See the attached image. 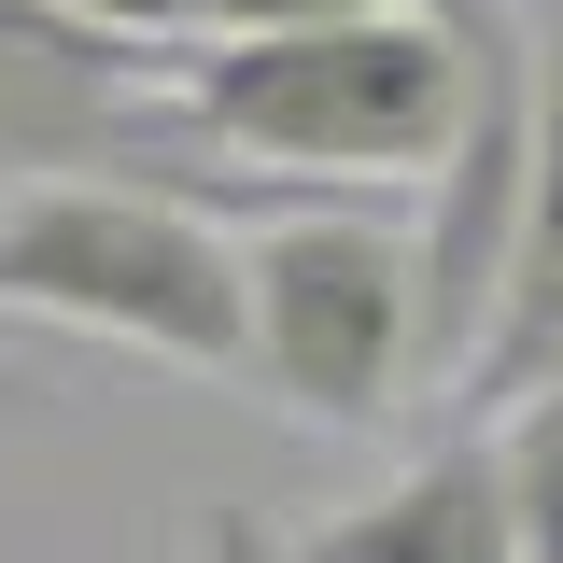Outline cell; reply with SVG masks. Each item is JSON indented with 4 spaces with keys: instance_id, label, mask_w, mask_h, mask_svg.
Listing matches in <instances>:
<instances>
[{
    "instance_id": "10",
    "label": "cell",
    "mask_w": 563,
    "mask_h": 563,
    "mask_svg": "<svg viewBox=\"0 0 563 563\" xmlns=\"http://www.w3.org/2000/svg\"><path fill=\"white\" fill-rule=\"evenodd\" d=\"M198 563H296V536H268L254 507H211V521H198Z\"/></svg>"
},
{
    "instance_id": "3",
    "label": "cell",
    "mask_w": 563,
    "mask_h": 563,
    "mask_svg": "<svg viewBox=\"0 0 563 563\" xmlns=\"http://www.w3.org/2000/svg\"><path fill=\"white\" fill-rule=\"evenodd\" d=\"M254 268V380L282 422L366 437L422 395V268L380 198H324L240 240Z\"/></svg>"
},
{
    "instance_id": "4",
    "label": "cell",
    "mask_w": 563,
    "mask_h": 563,
    "mask_svg": "<svg viewBox=\"0 0 563 563\" xmlns=\"http://www.w3.org/2000/svg\"><path fill=\"white\" fill-rule=\"evenodd\" d=\"M465 43H479V85H465V141L422 169L409 211V268H422V395L465 380V352L493 339V296L521 268V211H536V141H550V43H521L493 0H465Z\"/></svg>"
},
{
    "instance_id": "6",
    "label": "cell",
    "mask_w": 563,
    "mask_h": 563,
    "mask_svg": "<svg viewBox=\"0 0 563 563\" xmlns=\"http://www.w3.org/2000/svg\"><path fill=\"white\" fill-rule=\"evenodd\" d=\"M296 563H521V507H507V451L493 422H451L422 465L366 493V507H324Z\"/></svg>"
},
{
    "instance_id": "13",
    "label": "cell",
    "mask_w": 563,
    "mask_h": 563,
    "mask_svg": "<svg viewBox=\"0 0 563 563\" xmlns=\"http://www.w3.org/2000/svg\"><path fill=\"white\" fill-rule=\"evenodd\" d=\"M550 14H563V0H550Z\"/></svg>"
},
{
    "instance_id": "5",
    "label": "cell",
    "mask_w": 563,
    "mask_h": 563,
    "mask_svg": "<svg viewBox=\"0 0 563 563\" xmlns=\"http://www.w3.org/2000/svg\"><path fill=\"white\" fill-rule=\"evenodd\" d=\"M169 57L184 43H128V29H70L43 0H0V141L14 155H57V169H141V184H169V198L225 211L169 155Z\"/></svg>"
},
{
    "instance_id": "11",
    "label": "cell",
    "mask_w": 563,
    "mask_h": 563,
    "mask_svg": "<svg viewBox=\"0 0 563 563\" xmlns=\"http://www.w3.org/2000/svg\"><path fill=\"white\" fill-rule=\"evenodd\" d=\"M43 14H70V29H128V43H184L169 0H43Z\"/></svg>"
},
{
    "instance_id": "8",
    "label": "cell",
    "mask_w": 563,
    "mask_h": 563,
    "mask_svg": "<svg viewBox=\"0 0 563 563\" xmlns=\"http://www.w3.org/2000/svg\"><path fill=\"white\" fill-rule=\"evenodd\" d=\"M493 451H507V507H521V563H563V380H550V395H521V409L493 422Z\"/></svg>"
},
{
    "instance_id": "1",
    "label": "cell",
    "mask_w": 563,
    "mask_h": 563,
    "mask_svg": "<svg viewBox=\"0 0 563 563\" xmlns=\"http://www.w3.org/2000/svg\"><path fill=\"white\" fill-rule=\"evenodd\" d=\"M465 85H479V43H465V0L437 14H352V29H282V43H184L169 57V99L184 128L254 155L268 184H324V198H395L465 141Z\"/></svg>"
},
{
    "instance_id": "2",
    "label": "cell",
    "mask_w": 563,
    "mask_h": 563,
    "mask_svg": "<svg viewBox=\"0 0 563 563\" xmlns=\"http://www.w3.org/2000/svg\"><path fill=\"white\" fill-rule=\"evenodd\" d=\"M0 310L113 339L184 380H240L254 366V268L225 240V211L169 198V184H29L0 198Z\"/></svg>"
},
{
    "instance_id": "9",
    "label": "cell",
    "mask_w": 563,
    "mask_h": 563,
    "mask_svg": "<svg viewBox=\"0 0 563 563\" xmlns=\"http://www.w3.org/2000/svg\"><path fill=\"white\" fill-rule=\"evenodd\" d=\"M352 14H437V0H169L184 43H282V29H352Z\"/></svg>"
},
{
    "instance_id": "7",
    "label": "cell",
    "mask_w": 563,
    "mask_h": 563,
    "mask_svg": "<svg viewBox=\"0 0 563 563\" xmlns=\"http://www.w3.org/2000/svg\"><path fill=\"white\" fill-rule=\"evenodd\" d=\"M563 380V43H550V141H536V211H521V268L493 296V339L465 352L451 409L465 422H507L521 395Z\"/></svg>"
},
{
    "instance_id": "12",
    "label": "cell",
    "mask_w": 563,
    "mask_h": 563,
    "mask_svg": "<svg viewBox=\"0 0 563 563\" xmlns=\"http://www.w3.org/2000/svg\"><path fill=\"white\" fill-rule=\"evenodd\" d=\"M0 422H14V380H0Z\"/></svg>"
}]
</instances>
